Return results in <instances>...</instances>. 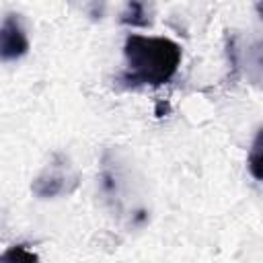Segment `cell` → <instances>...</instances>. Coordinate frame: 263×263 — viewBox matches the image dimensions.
Wrapping results in <instances>:
<instances>
[{
    "label": "cell",
    "instance_id": "1",
    "mask_svg": "<svg viewBox=\"0 0 263 263\" xmlns=\"http://www.w3.org/2000/svg\"><path fill=\"white\" fill-rule=\"evenodd\" d=\"M125 70L121 82L125 86H162L181 66V45L168 37L127 35L123 43Z\"/></svg>",
    "mask_w": 263,
    "mask_h": 263
},
{
    "label": "cell",
    "instance_id": "2",
    "mask_svg": "<svg viewBox=\"0 0 263 263\" xmlns=\"http://www.w3.org/2000/svg\"><path fill=\"white\" fill-rule=\"evenodd\" d=\"M78 183L76 173L66 162L64 156L55 154L53 160L43 168V173L33 181V191L39 197H55L62 193H70Z\"/></svg>",
    "mask_w": 263,
    "mask_h": 263
},
{
    "label": "cell",
    "instance_id": "3",
    "mask_svg": "<svg viewBox=\"0 0 263 263\" xmlns=\"http://www.w3.org/2000/svg\"><path fill=\"white\" fill-rule=\"evenodd\" d=\"M29 51V39L16 14H6L0 27V55L4 62L23 58Z\"/></svg>",
    "mask_w": 263,
    "mask_h": 263
},
{
    "label": "cell",
    "instance_id": "4",
    "mask_svg": "<svg viewBox=\"0 0 263 263\" xmlns=\"http://www.w3.org/2000/svg\"><path fill=\"white\" fill-rule=\"evenodd\" d=\"M247 76L251 78L253 84L263 86V39L255 41L247 49Z\"/></svg>",
    "mask_w": 263,
    "mask_h": 263
},
{
    "label": "cell",
    "instance_id": "5",
    "mask_svg": "<svg viewBox=\"0 0 263 263\" xmlns=\"http://www.w3.org/2000/svg\"><path fill=\"white\" fill-rule=\"evenodd\" d=\"M249 173L253 175V179L263 183V127L257 132L249 150Z\"/></svg>",
    "mask_w": 263,
    "mask_h": 263
},
{
    "label": "cell",
    "instance_id": "6",
    "mask_svg": "<svg viewBox=\"0 0 263 263\" xmlns=\"http://www.w3.org/2000/svg\"><path fill=\"white\" fill-rule=\"evenodd\" d=\"M0 263H39V257L25 245H12L2 253Z\"/></svg>",
    "mask_w": 263,
    "mask_h": 263
},
{
    "label": "cell",
    "instance_id": "7",
    "mask_svg": "<svg viewBox=\"0 0 263 263\" xmlns=\"http://www.w3.org/2000/svg\"><path fill=\"white\" fill-rule=\"evenodd\" d=\"M121 23L134 27H146L150 23V18L146 16V6L142 2H129L121 12Z\"/></svg>",
    "mask_w": 263,
    "mask_h": 263
},
{
    "label": "cell",
    "instance_id": "8",
    "mask_svg": "<svg viewBox=\"0 0 263 263\" xmlns=\"http://www.w3.org/2000/svg\"><path fill=\"white\" fill-rule=\"evenodd\" d=\"M255 10H257V14H259V18L263 21V2H259V4H255Z\"/></svg>",
    "mask_w": 263,
    "mask_h": 263
}]
</instances>
